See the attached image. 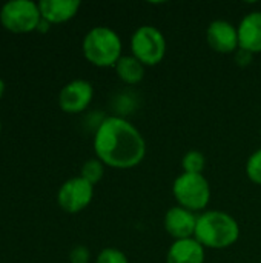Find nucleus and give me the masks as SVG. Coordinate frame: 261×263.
<instances>
[{
    "label": "nucleus",
    "mask_w": 261,
    "mask_h": 263,
    "mask_svg": "<svg viewBox=\"0 0 261 263\" xmlns=\"http://www.w3.org/2000/svg\"><path fill=\"white\" fill-rule=\"evenodd\" d=\"M197 219L192 211L183 206H172L165 216V230L175 240L191 239L195 234Z\"/></svg>",
    "instance_id": "10"
},
{
    "label": "nucleus",
    "mask_w": 261,
    "mask_h": 263,
    "mask_svg": "<svg viewBox=\"0 0 261 263\" xmlns=\"http://www.w3.org/2000/svg\"><path fill=\"white\" fill-rule=\"evenodd\" d=\"M69 262L71 263H88L89 262V251L86 247L78 245L74 247L69 253Z\"/></svg>",
    "instance_id": "19"
},
{
    "label": "nucleus",
    "mask_w": 261,
    "mask_h": 263,
    "mask_svg": "<svg viewBox=\"0 0 261 263\" xmlns=\"http://www.w3.org/2000/svg\"><path fill=\"white\" fill-rule=\"evenodd\" d=\"M95 263H128V257L120 250L105 248L97 256V262Z\"/></svg>",
    "instance_id": "18"
},
{
    "label": "nucleus",
    "mask_w": 261,
    "mask_h": 263,
    "mask_svg": "<svg viewBox=\"0 0 261 263\" xmlns=\"http://www.w3.org/2000/svg\"><path fill=\"white\" fill-rule=\"evenodd\" d=\"M115 71L117 76L129 85H135L145 77V65L134 55H122L115 63Z\"/></svg>",
    "instance_id": "14"
},
{
    "label": "nucleus",
    "mask_w": 261,
    "mask_h": 263,
    "mask_svg": "<svg viewBox=\"0 0 261 263\" xmlns=\"http://www.w3.org/2000/svg\"><path fill=\"white\" fill-rule=\"evenodd\" d=\"M206 40H208V45L215 52H222V54H229V52H234L237 48H240L238 31L228 20L211 22L206 29Z\"/></svg>",
    "instance_id": "9"
},
{
    "label": "nucleus",
    "mask_w": 261,
    "mask_h": 263,
    "mask_svg": "<svg viewBox=\"0 0 261 263\" xmlns=\"http://www.w3.org/2000/svg\"><path fill=\"white\" fill-rule=\"evenodd\" d=\"M205 247L195 239L175 240L166 256V263H203Z\"/></svg>",
    "instance_id": "12"
},
{
    "label": "nucleus",
    "mask_w": 261,
    "mask_h": 263,
    "mask_svg": "<svg viewBox=\"0 0 261 263\" xmlns=\"http://www.w3.org/2000/svg\"><path fill=\"white\" fill-rule=\"evenodd\" d=\"M240 227L237 220L223 211H206L198 216L194 237L211 250H223L238 240Z\"/></svg>",
    "instance_id": "2"
},
{
    "label": "nucleus",
    "mask_w": 261,
    "mask_h": 263,
    "mask_svg": "<svg viewBox=\"0 0 261 263\" xmlns=\"http://www.w3.org/2000/svg\"><path fill=\"white\" fill-rule=\"evenodd\" d=\"M237 31L240 49L251 54L261 52V11H252L245 15Z\"/></svg>",
    "instance_id": "11"
},
{
    "label": "nucleus",
    "mask_w": 261,
    "mask_h": 263,
    "mask_svg": "<svg viewBox=\"0 0 261 263\" xmlns=\"http://www.w3.org/2000/svg\"><path fill=\"white\" fill-rule=\"evenodd\" d=\"M94 197V185L85 180L82 176L72 177L66 180L58 193H57V203L58 206L69 214H75L83 211Z\"/></svg>",
    "instance_id": "7"
},
{
    "label": "nucleus",
    "mask_w": 261,
    "mask_h": 263,
    "mask_svg": "<svg viewBox=\"0 0 261 263\" xmlns=\"http://www.w3.org/2000/svg\"><path fill=\"white\" fill-rule=\"evenodd\" d=\"M3 94H5V82L0 79V99L3 97Z\"/></svg>",
    "instance_id": "20"
},
{
    "label": "nucleus",
    "mask_w": 261,
    "mask_h": 263,
    "mask_svg": "<svg viewBox=\"0 0 261 263\" xmlns=\"http://www.w3.org/2000/svg\"><path fill=\"white\" fill-rule=\"evenodd\" d=\"M131 51L145 66H155L165 59L166 39L158 28L143 25L137 28L131 37Z\"/></svg>",
    "instance_id": "5"
},
{
    "label": "nucleus",
    "mask_w": 261,
    "mask_h": 263,
    "mask_svg": "<svg viewBox=\"0 0 261 263\" xmlns=\"http://www.w3.org/2000/svg\"><path fill=\"white\" fill-rule=\"evenodd\" d=\"M0 134H2V123H0Z\"/></svg>",
    "instance_id": "21"
},
{
    "label": "nucleus",
    "mask_w": 261,
    "mask_h": 263,
    "mask_svg": "<svg viewBox=\"0 0 261 263\" xmlns=\"http://www.w3.org/2000/svg\"><path fill=\"white\" fill-rule=\"evenodd\" d=\"M94 97V88L88 80H72L66 83L58 94V106L68 114L85 111Z\"/></svg>",
    "instance_id": "8"
},
{
    "label": "nucleus",
    "mask_w": 261,
    "mask_h": 263,
    "mask_svg": "<svg viewBox=\"0 0 261 263\" xmlns=\"http://www.w3.org/2000/svg\"><path fill=\"white\" fill-rule=\"evenodd\" d=\"M94 151L105 165L120 170L137 166L146 154L140 131L122 117H106L94 136Z\"/></svg>",
    "instance_id": "1"
},
{
    "label": "nucleus",
    "mask_w": 261,
    "mask_h": 263,
    "mask_svg": "<svg viewBox=\"0 0 261 263\" xmlns=\"http://www.w3.org/2000/svg\"><path fill=\"white\" fill-rule=\"evenodd\" d=\"M80 8L78 0H42L38 9L42 18L49 23H63L72 18Z\"/></svg>",
    "instance_id": "13"
},
{
    "label": "nucleus",
    "mask_w": 261,
    "mask_h": 263,
    "mask_svg": "<svg viewBox=\"0 0 261 263\" xmlns=\"http://www.w3.org/2000/svg\"><path fill=\"white\" fill-rule=\"evenodd\" d=\"M83 54L95 66H115L122 57V40L118 34L108 26L92 28L83 39Z\"/></svg>",
    "instance_id": "3"
},
{
    "label": "nucleus",
    "mask_w": 261,
    "mask_h": 263,
    "mask_svg": "<svg viewBox=\"0 0 261 263\" xmlns=\"http://www.w3.org/2000/svg\"><path fill=\"white\" fill-rule=\"evenodd\" d=\"M42 20L38 3L31 0H11L0 9V22L11 32H31Z\"/></svg>",
    "instance_id": "6"
},
{
    "label": "nucleus",
    "mask_w": 261,
    "mask_h": 263,
    "mask_svg": "<svg viewBox=\"0 0 261 263\" xmlns=\"http://www.w3.org/2000/svg\"><path fill=\"white\" fill-rule=\"evenodd\" d=\"M206 166V159L200 151L191 149L188 151L183 159H182V168L183 173H189V174H202L203 170Z\"/></svg>",
    "instance_id": "15"
},
{
    "label": "nucleus",
    "mask_w": 261,
    "mask_h": 263,
    "mask_svg": "<svg viewBox=\"0 0 261 263\" xmlns=\"http://www.w3.org/2000/svg\"><path fill=\"white\" fill-rule=\"evenodd\" d=\"M103 174H105V163L95 157V159H89L83 163L80 176L85 180H88L91 185H95L102 180Z\"/></svg>",
    "instance_id": "16"
},
{
    "label": "nucleus",
    "mask_w": 261,
    "mask_h": 263,
    "mask_svg": "<svg viewBox=\"0 0 261 263\" xmlns=\"http://www.w3.org/2000/svg\"><path fill=\"white\" fill-rule=\"evenodd\" d=\"M246 174L254 183L261 185V148L249 157L246 163Z\"/></svg>",
    "instance_id": "17"
},
{
    "label": "nucleus",
    "mask_w": 261,
    "mask_h": 263,
    "mask_svg": "<svg viewBox=\"0 0 261 263\" xmlns=\"http://www.w3.org/2000/svg\"><path fill=\"white\" fill-rule=\"evenodd\" d=\"M172 193L178 206L192 213L205 210L211 200V186L203 174L182 173L172 185Z\"/></svg>",
    "instance_id": "4"
}]
</instances>
